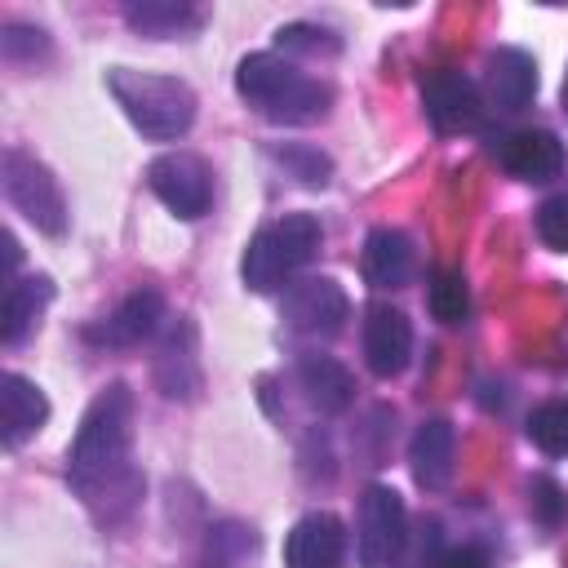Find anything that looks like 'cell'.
Wrapping results in <instances>:
<instances>
[{
	"mask_svg": "<svg viewBox=\"0 0 568 568\" xmlns=\"http://www.w3.org/2000/svg\"><path fill=\"white\" fill-rule=\"evenodd\" d=\"M346 315H351V302L342 284L328 275H306L284 288V320L306 337H333L346 324Z\"/></svg>",
	"mask_w": 568,
	"mask_h": 568,
	"instance_id": "8",
	"label": "cell"
},
{
	"mask_svg": "<svg viewBox=\"0 0 568 568\" xmlns=\"http://www.w3.org/2000/svg\"><path fill=\"white\" fill-rule=\"evenodd\" d=\"M129 439H133V395L124 382H115L98 390V399L84 408L67 453V479L89 506L98 501V493H111L124 506L138 497L142 479L129 466Z\"/></svg>",
	"mask_w": 568,
	"mask_h": 568,
	"instance_id": "1",
	"label": "cell"
},
{
	"mask_svg": "<svg viewBox=\"0 0 568 568\" xmlns=\"http://www.w3.org/2000/svg\"><path fill=\"white\" fill-rule=\"evenodd\" d=\"M484 84H488V102L497 106V111H506V115H519L528 102H532V93H537V62H532V53H524V49H493L488 53V75H484Z\"/></svg>",
	"mask_w": 568,
	"mask_h": 568,
	"instance_id": "14",
	"label": "cell"
},
{
	"mask_svg": "<svg viewBox=\"0 0 568 568\" xmlns=\"http://www.w3.org/2000/svg\"><path fill=\"white\" fill-rule=\"evenodd\" d=\"M280 49L288 53H337V36L320 31V27H306V22H293V27H280Z\"/></svg>",
	"mask_w": 568,
	"mask_h": 568,
	"instance_id": "23",
	"label": "cell"
},
{
	"mask_svg": "<svg viewBox=\"0 0 568 568\" xmlns=\"http://www.w3.org/2000/svg\"><path fill=\"white\" fill-rule=\"evenodd\" d=\"M280 160L306 182V186H324L328 182V173H333V164L320 155V151H311V146H284L280 151Z\"/></svg>",
	"mask_w": 568,
	"mask_h": 568,
	"instance_id": "25",
	"label": "cell"
},
{
	"mask_svg": "<svg viewBox=\"0 0 568 568\" xmlns=\"http://www.w3.org/2000/svg\"><path fill=\"white\" fill-rule=\"evenodd\" d=\"M297 386H302L306 404L320 413H342L355 399V377L333 355H306L297 364Z\"/></svg>",
	"mask_w": 568,
	"mask_h": 568,
	"instance_id": "18",
	"label": "cell"
},
{
	"mask_svg": "<svg viewBox=\"0 0 568 568\" xmlns=\"http://www.w3.org/2000/svg\"><path fill=\"white\" fill-rule=\"evenodd\" d=\"M124 22L142 36H155V40H169V36H182L191 27H200V9L191 4H160V0H142V4H124Z\"/></svg>",
	"mask_w": 568,
	"mask_h": 568,
	"instance_id": "20",
	"label": "cell"
},
{
	"mask_svg": "<svg viewBox=\"0 0 568 568\" xmlns=\"http://www.w3.org/2000/svg\"><path fill=\"white\" fill-rule=\"evenodd\" d=\"M413 359V324L399 306L373 302L364 320V364L377 377H399Z\"/></svg>",
	"mask_w": 568,
	"mask_h": 568,
	"instance_id": "10",
	"label": "cell"
},
{
	"mask_svg": "<svg viewBox=\"0 0 568 568\" xmlns=\"http://www.w3.org/2000/svg\"><path fill=\"white\" fill-rule=\"evenodd\" d=\"M0 182H4V195L9 204L44 235H62L67 231V200H62V186L58 178L27 151L9 146L4 151V164H0Z\"/></svg>",
	"mask_w": 568,
	"mask_h": 568,
	"instance_id": "5",
	"label": "cell"
},
{
	"mask_svg": "<svg viewBox=\"0 0 568 568\" xmlns=\"http://www.w3.org/2000/svg\"><path fill=\"white\" fill-rule=\"evenodd\" d=\"M559 98H564V115H568V75H564V93Z\"/></svg>",
	"mask_w": 568,
	"mask_h": 568,
	"instance_id": "29",
	"label": "cell"
},
{
	"mask_svg": "<svg viewBox=\"0 0 568 568\" xmlns=\"http://www.w3.org/2000/svg\"><path fill=\"white\" fill-rule=\"evenodd\" d=\"M49 417V399L36 382H27L22 373H0V435L9 448H18L22 439H31Z\"/></svg>",
	"mask_w": 568,
	"mask_h": 568,
	"instance_id": "15",
	"label": "cell"
},
{
	"mask_svg": "<svg viewBox=\"0 0 568 568\" xmlns=\"http://www.w3.org/2000/svg\"><path fill=\"white\" fill-rule=\"evenodd\" d=\"M528 439L546 457H568V399H546L528 413Z\"/></svg>",
	"mask_w": 568,
	"mask_h": 568,
	"instance_id": "22",
	"label": "cell"
},
{
	"mask_svg": "<svg viewBox=\"0 0 568 568\" xmlns=\"http://www.w3.org/2000/svg\"><path fill=\"white\" fill-rule=\"evenodd\" d=\"M0 49H4V58H36V53H44L49 49V40H44V31L40 27H4V36H0Z\"/></svg>",
	"mask_w": 568,
	"mask_h": 568,
	"instance_id": "26",
	"label": "cell"
},
{
	"mask_svg": "<svg viewBox=\"0 0 568 568\" xmlns=\"http://www.w3.org/2000/svg\"><path fill=\"white\" fill-rule=\"evenodd\" d=\"M435 568H493V559L484 546H453L435 559Z\"/></svg>",
	"mask_w": 568,
	"mask_h": 568,
	"instance_id": "27",
	"label": "cell"
},
{
	"mask_svg": "<svg viewBox=\"0 0 568 568\" xmlns=\"http://www.w3.org/2000/svg\"><path fill=\"white\" fill-rule=\"evenodd\" d=\"M160 320H164V297L155 288H138L102 324L89 328V342H98V346H138L160 328Z\"/></svg>",
	"mask_w": 568,
	"mask_h": 568,
	"instance_id": "13",
	"label": "cell"
},
{
	"mask_svg": "<svg viewBox=\"0 0 568 568\" xmlns=\"http://www.w3.org/2000/svg\"><path fill=\"white\" fill-rule=\"evenodd\" d=\"M364 275L373 288H404L413 275V240L399 226H377L364 240Z\"/></svg>",
	"mask_w": 568,
	"mask_h": 568,
	"instance_id": "17",
	"label": "cell"
},
{
	"mask_svg": "<svg viewBox=\"0 0 568 568\" xmlns=\"http://www.w3.org/2000/svg\"><path fill=\"white\" fill-rule=\"evenodd\" d=\"M53 284L49 275H27V280H9L4 288V311H0V337L13 346L31 333V324L40 320V311L49 306Z\"/></svg>",
	"mask_w": 568,
	"mask_h": 568,
	"instance_id": "19",
	"label": "cell"
},
{
	"mask_svg": "<svg viewBox=\"0 0 568 568\" xmlns=\"http://www.w3.org/2000/svg\"><path fill=\"white\" fill-rule=\"evenodd\" d=\"M537 235L550 244V248H568V195H550L541 200L537 209Z\"/></svg>",
	"mask_w": 568,
	"mask_h": 568,
	"instance_id": "24",
	"label": "cell"
},
{
	"mask_svg": "<svg viewBox=\"0 0 568 568\" xmlns=\"http://www.w3.org/2000/svg\"><path fill=\"white\" fill-rule=\"evenodd\" d=\"M532 493H541V497H537V506L546 510V519H555V515L564 510V501H559V488H555L550 479H537V484H532Z\"/></svg>",
	"mask_w": 568,
	"mask_h": 568,
	"instance_id": "28",
	"label": "cell"
},
{
	"mask_svg": "<svg viewBox=\"0 0 568 568\" xmlns=\"http://www.w3.org/2000/svg\"><path fill=\"white\" fill-rule=\"evenodd\" d=\"M408 541V515L395 488L386 484H368L359 497V532H355V550L364 568H390L399 559Z\"/></svg>",
	"mask_w": 568,
	"mask_h": 568,
	"instance_id": "6",
	"label": "cell"
},
{
	"mask_svg": "<svg viewBox=\"0 0 568 568\" xmlns=\"http://www.w3.org/2000/svg\"><path fill=\"white\" fill-rule=\"evenodd\" d=\"M235 89L271 124H311V120H324V111L333 102V89L328 84L311 80L306 71H297L280 53H248L240 62V71H235Z\"/></svg>",
	"mask_w": 568,
	"mask_h": 568,
	"instance_id": "2",
	"label": "cell"
},
{
	"mask_svg": "<svg viewBox=\"0 0 568 568\" xmlns=\"http://www.w3.org/2000/svg\"><path fill=\"white\" fill-rule=\"evenodd\" d=\"M422 106L439 133H470L484 124V98H479L475 80H466L462 71H448V67L426 75Z\"/></svg>",
	"mask_w": 568,
	"mask_h": 568,
	"instance_id": "9",
	"label": "cell"
},
{
	"mask_svg": "<svg viewBox=\"0 0 568 568\" xmlns=\"http://www.w3.org/2000/svg\"><path fill=\"white\" fill-rule=\"evenodd\" d=\"M324 231L311 213H284L275 222H266L248 248H244V262H240V275L253 293H275V288H288L293 275L315 257Z\"/></svg>",
	"mask_w": 568,
	"mask_h": 568,
	"instance_id": "4",
	"label": "cell"
},
{
	"mask_svg": "<svg viewBox=\"0 0 568 568\" xmlns=\"http://www.w3.org/2000/svg\"><path fill=\"white\" fill-rule=\"evenodd\" d=\"M346 559V528L328 510L302 515L284 537V568H342Z\"/></svg>",
	"mask_w": 568,
	"mask_h": 568,
	"instance_id": "11",
	"label": "cell"
},
{
	"mask_svg": "<svg viewBox=\"0 0 568 568\" xmlns=\"http://www.w3.org/2000/svg\"><path fill=\"white\" fill-rule=\"evenodd\" d=\"M106 89L124 106L129 124L151 142H173L195 124V93L178 75H151V71H133V67H111L106 71Z\"/></svg>",
	"mask_w": 568,
	"mask_h": 568,
	"instance_id": "3",
	"label": "cell"
},
{
	"mask_svg": "<svg viewBox=\"0 0 568 568\" xmlns=\"http://www.w3.org/2000/svg\"><path fill=\"white\" fill-rule=\"evenodd\" d=\"M426 302H430V315H435L439 324H462L466 311H470V293H466L462 271H457V266H435V271H430V293H426Z\"/></svg>",
	"mask_w": 568,
	"mask_h": 568,
	"instance_id": "21",
	"label": "cell"
},
{
	"mask_svg": "<svg viewBox=\"0 0 568 568\" xmlns=\"http://www.w3.org/2000/svg\"><path fill=\"white\" fill-rule=\"evenodd\" d=\"M146 182L151 191L182 217V222H195L209 213L213 204V173L200 155L191 151H169V155H155L146 164Z\"/></svg>",
	"mask_w": 568,
	"mask_h": 568,
	"instance_id": "7",
	"label": "cell"
},
{
	"mask_svg": "<svg viewBox=\"0 0 568 568\" xmlns=\"http://www.w3.org/2000/svg\"><path fill=\"white\" fill-rule=\"evenodd\" d=\"M493 155L524 182H550L564 173V142L550 129H510L506 138H497Z\"/></svg>",
	"mask_w": 568,
	"mask_h": 568,
	"instance_id": "12",
	"label": "cell"
},
{
	"mask_svg": "<svg viewBox=\"0 0 568 568\" xmlns=\"http://www.w3.org/2000/svg\"><path fill=\"white\" fill-rule=\"evenodd\" d=\"M453 448H457V430L448 417H426L417 430H413V444H408V462H413V475L422 488H444L448 475H453Z\"/></svg>",
	"mask_w": 568,
	"mask_h": 568,
	"instance_id": "16",
	"label": "cell"
}]
</instances>
